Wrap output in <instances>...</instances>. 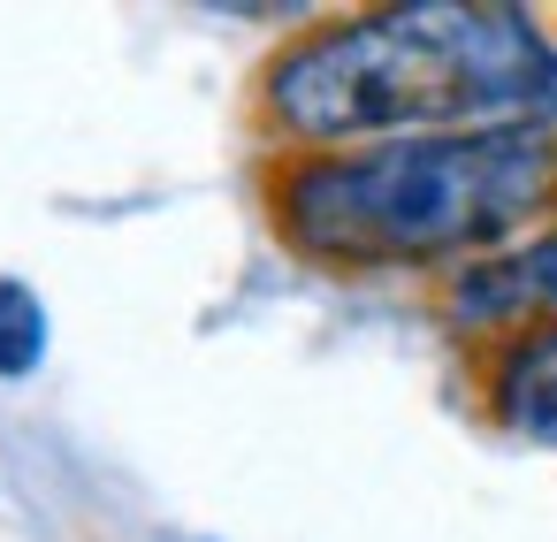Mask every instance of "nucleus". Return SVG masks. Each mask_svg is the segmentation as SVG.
Returning <instances> with one entry per match:
<instances>
[{
  "mask_svg": "<svg viewBox=\"0 0 557 542\" xmlns=\"http://www.w3.org/2000/svg\"><path fill=\"white\" fill-rule=\"evenodd\" d=\"M268 115L313 146H382L443 131H557V47L519 9L412 0L313 32L268 70Z\"/></svg>",
  "mask_w": 557,
  "mask_h": 542,
  "instance_id": "obj_1",
  "label": "nucleus"
},
{
  "mask_svg": "<svg viewBox=\"0 0 557 542\" xmlns=\"http://www.w3.org/2000/svg\"><path fill=\"white\" fill-rule=\"evenodd\" d=\"M557 192V131H443L298 161L283 176V230L336 268H412L450 252H504V237Z\"/></svg>",
  "mask_w": 557,
  "mask_h": 542,
  "instance_id": "obj_2",
  "label": "nucleus"
},
{
  "mask_svg": "<svg viewBox=\"0 0 557 542\" xmlns=\"http://www.w3.org/2000/svg\"><path fill=\"white\" fill-rule=\"evenodd\" d=\"M542 306H557V230H542L534 245H504L458 275V321H511Z\"/></svg>",
  "mask_w": 557,
  "mask_h": 542,
  "instance_id": "obj_3",
  "label": "nucleus"
},
{
  "mask_svg": "<svg viewBox=\"0 0 557 542\" xmlns=\"http://www.w3.org/2000/svg\"><path fill=\"white\" fill-rule=\"evenodd\" d=\"M496 420L527 443H557V321L527 329L496 367Z\"/></svg>",
  "mask_w": 557,
  "mask_h": 542,
  "instance_id": "obj_4",
  "label": "nucleus"
},
{
  "mask_svg": "<svg viewBox=\"0 0 557 542\" xmlns=\"http://www.w3.org/2000/svg\"><path fill=\"white\" fill-rule=\"evenodd\" d=\"M47 359V306L32 283L0 275V382H24Z\"/></svg>",
  "mask_w": 557,
  "mask_h": 542,
  "instance_id": "obj_5",
  "label": "nucleus"
}]
</instances>
